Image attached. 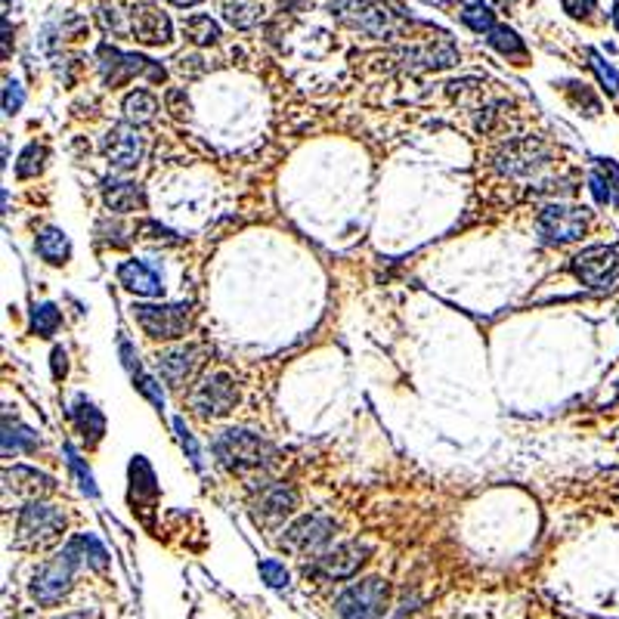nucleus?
<instances>
[{"label":"nucleus","mask_w":619,"mask_h":619,"mask_svg":"<svg viewBox=\"0 0 619 619\" xmlns=\"http://www.w3.org/2000/svg\"><path fill=\"white\" fill-rule=\"evenodd\" d=\"M81 555H84L81 539H72L56 557H50L35 573V580H31V598L38 604H44V607H53V604L63 601L72 589V580H75V567L81 564Z\"/></svg>","instance_id":"obj_1"},{"label":"nucleus","mask_w":619,"mask_h":619,"mask_svg":"<svg viewBox=\"0 0 619 619\" xmlns=\"http://www.w3.org/2000/svg\"><path fill=\"white\" fill-rule=\"evenodd\" d=\"M214 453L233 474H248V471H258L273 462L270 443L260 440L258 434H248V430H224L214 440Z\"/></svg>","instance_id":"obj_2"},{"label":"nucleus","mask_w":619,"mask_h":619,"mask_svg":"<svg viewBox=\"0 0 619 619\" xmlns=\"http://www.w3.org/2000/svg\"><path fill=\"white\" fill-rule=\"evenodd\" d=\"M65 530V514L53 505L31 499L19 514V527H16V542L25 545V548H40V545H50L63 536Z\"/></svg>","instance_id":"obj_3"},{"label":"nucleus","mask_w":619,"mask_h":619,"mask_svg":"<svg viewBox=\"0 0 619 619\" xmlns=\"http://www.w3.org/2000/svg\"><path fill=\"white\" fill-rule=\"evenodd\" d=\"M190 304H133V319L149 338L177 341L190 328Z\"/></svg>","instance_id":"obj_4"},{"label":"nucleus","mask_w":619,"mask_h":619,"mask_svg":"<svg viewBox=\"0 0 619 619\" xmlns=\"http://www.w3.org/2000/svg\"><path fill=\"white\" fill-rule=\"evenodd\" d=\"M539 235L551 245H570V242L582 239L589 230V211L580 205H548L542 208L539 220Z\"/></svg>","instance_id":"obj_5"},{"label":"nucleus","mask_w":619,"mask_h":619,"mask_svg":"<svg viewBox=\"0 0 619 619\" xmlns=\"http://www.w3.org/2000/svg\"><path fill=\"white\" fill-rule=\"evenodd\" d=\"M573 276L585 288H610L619 276V248L614 245H591L582 248L573 258Z\"/></svg>","instance_id":"obj_6"},{"label":"nucleus","mask_w":619,"mask_h":619,"mask_svg":"<svg viewBox=\"0 0 619 619\" xmlns=\"http://www.w3.org/2000/svg\"><path fill=\"white\" fill-rule=\"evenodd\" d=\"M387 607V582L372 576L350 585L344 595L338 598V614L341 619H381Z\"/></svg>","instance_id":"obj_7"},{"label":"nucleus","mask_w":619,"mask_h":619,"mask_svg":"<svg viewBox=\"0 0 619 619\" xmlns=\"http://www.w3.org/2000/svg\"><path fill=\"white\" fill-rule=\"evenodd\" d=\"M239 403V390H235L233 378L224 372H214L208 378H201V385L192 390V409L201 419H224L233 412V406Z\"/></svg>","instance_id":"obj_8"},{"label":"nucleus","mask_w":619,"mask_h":619,"mask_svg":"<svg viewBox=\"0 0 619 619\" xmlns=\"http://www.w3.org/2000/svg\"><path fill=\"white\" fill-rule=\"evenodd\" d=\"M99 59H103V75L109 87H121L127 84L133 75H146L149 81H165V69L161 65H152V59L140 56V53H121L115 47H103L99 50Z\"/></svg>","instance_id":"obj_9"},{"label":"nucleus","mask_w":619,"mask_h":619,"mask_svg":"<svg viewBox=\"0 0 619 619\" xmlns=\"http://www.w3.org/2000/svg\"><path fill=\"white\" fill-rule=\"evenodd\" d=\"M335 536V521L326 514H307L301 521H294L292 527L282 536V548L298 551V555H310V551H319L322 545Z\"/></svg>","instance_id":"obj_10"},{"label":"nucleus","mask_w":619,"mask_h":619,"mask_svg":"<svg viewBox=\"0 0 619 619\" xmlns=\"http://www.w3.org/2000/svg\"><path fill=\"white\" fill-rule=\"evenodd\" d=\"M366 555H369L366 542H341V545H335V548L322 551V555L316 557L313 567L319 570L326 580H350V576L366 564Z\"/></svg>","instance_id":"obj_11"},{"label":"nucleus","mask_w":619,"mask_h":619,"mask_svg":"<svg viewBox=\"0 0 619 619\" xmlns=\"http://www.w3.org/2000/svg\"><path fill=\"white\" fill-rule=\"evenodd\" d=\"M103 155L109 161V167L115 171H133L143 158V140L133 127L127 124H115L109 133L103 137Z\"/></svg>","instance_id":"obj_12"},{"label":"nucleus","mask_w":619,"mask_h":619,"mask_svg":"<svg viewBox=\"0 0 619 619\" xmlns=\"http://www.w3.org/2000/svg\"><path fill=\"white\" fill-rule=\"evenodd\" d=\"M201 353H205V350L195 344L165 350V353L158 356V372H161V378L167 381V387L180 390L183 385H190L201 366Z\"/></svg>","instance_id":"obj_13"},{"label":"nucleus","mask_w":619,"mask_h":619,"mask_svg":"<svg viewBox=\"0 0 619 619\" xmlns=\"http://www.w3.org/2000/svg\"><path fill=\"white\" fill-rule=\"evenodd\" d=\"M131 35L137 38L140 44L165 47V44H171L174 29H171V19H167L165 13H158L149 4H143V6H133L131 10Z\"/></svg>","instance_id":"obj_14"},{"label":"nucleus","mask_w":619,"mask_h":619,"mask_svg":"<svg viewBox=\"0 0 619 619\" xmlns=\"http://www.w3.org/2000/svg\"><path fill=\"white\" fill-rule=\"evenodd\" d=\"M298 508V489L292 487H267L260 493V499L254 502V521L264 523V527H276V523L285 521L292 511Z\"/></svg>","instance_id":"obj_15"},{"label":"nucleus","mask_w":619,"mask_h":619,"mask_svg":"<svg viewBox=\"0 0 619 619\" xmlns=\"http://www.w3.org/2000/svg\"><path fill=\"white\" fill-rule=\"evenodd\" d=\"M545 161V149L536 140H521V143H511L508 149L499 155V171L508 177H521V174H533Z\"/></svg>","instance_id":"obj_16"},{"label":"nucleus","mask_w":619,"mask_h":619,"mask_svg":"<svg viewBox=\"0 0 619 619\" xmlns=\"http://www.w3.org/2000/svg\"><path fill=\"white\" fill-rule=\"evenodd\" d=\"M118 282L127 288L131 294H140V298H158L161 294V279L152 267H146L143 260H124L118 267Z\"/></svg>","instance_id":"obj_17"},{"label":"nucleus","mask_w":619,"mask_h":619,"mask_svg":"<svg viewBox=\"0 0 619 619\" xmlns=\"http://www.w3.org/2000/svg\"><path fill=\"white\" fill-rule=\"evenodd\" d=\"M4 480L6 487L29 496V499H44V496H50L56 489V480L50 474H40L38 468H25V464H16L13 471H6Z\"/></svg>","instance_id":"obj_18"},{"label":"nucleus","mask_w":619,"mask_h":619,"mask_svg":"<svg viewBox=\"0 0 619 619\" xmlns=\"http://www.w3.org/2000/svg\"><path fill=\"white\" fill-rule=\"evenodd\" d=\"M103 199H106V208H109V211H118V214L140 211V208L146 205L143 190H140L137 183H124V180H109L103 190Z\"/></svg>","instance_id":"obj_19"},{"label":"nucleus","mask_w":619,"mask_h":619,"mask_svg":"<svg viewBox=\"0 0 619 619\" xmlns=\"http://www.w3.org/2000/svg\"><path fill=\"white\" fill-rule=\"evenodd\" d=\"M35 251H38L40 260H47V264L63 267L65 260L72 258V242H69V235H65L63 230H56V226H47V230L38 233Z\"/></svg>","instance_id":"obj_20"},{"label":"nucleus","mask_w":619,"mask_h":619,"mask_svg":"<svg viewBox=\"0 0 619 619\" xmlns=\"http://www.w3.org/2000/svg\"><path fill=\"white\" fill-rule=\"evenodd\" d=\"M455 59H459V53H455V47L449 44V40H440V44L419 47V50L406 53V65H412V69H449Z\"/></svg>","instance_id":"obj_21"},{"label":"nucleus","mask_w":619,"mask_h":619,"mask_svg":"<svg viewBox=\"0 0 619 619\" xmlns=\"http://www.w3.org/2000/svg\"><path fill=\"white\" fill-rule=\"evenodd\" d=\"M121 109H124V118L127 124H149V121L155 118V112H158V99H155V93L149 90H131L124 97V103H121Z\"/></svg>","instance_id":"obj_22"},{"label":"nucleus","mask_w":619,"mask_h":619,"mask_svg":"<svg viewBox=\"0 0 619 619\" xmlns=\"http://www.w3.org/2000/svg\"><path fill=\"white\" fill-rule=\"evenodd\" d=\"M38 446H40V440H38L35 430L19 425V421L4 419V455L6 459H10V455H19V453H35Z\"/></svg>","instance_id":"obj_23"},{"label":"nucleus","mask_w":619,"mask_h":619,"mask_svg":"<svg viewBox=\"0 0 619 619\" xmlns=\"http://www.w3.org/2000/svg\"><path fill=\"white\" fill-rule=\"evenodd\" d=\"M72 419H75V425L81 430V437L90 443H97L99 437L106 434V419L99 415V409L93 406V403H87L84 396H78L75 409H72Z\"/></svg>","instance_id":"obj_24"},{"label":"nucleus","mask_w":619,"mask_h":619,"mask_svg":"<svg viewBox=\"0 0 619 619\" xmlns=\"http://www.w3.org/2000/svg\"><path fill=\"white\" fill-rule=\"evenodd\" d=\"M260 16H264V10L251 0H226L224 4V19L235 29H251L260 22Z\"/></svg>","instance_id":"obj_25"},{"label":"nucleus","mask_w":619,"mask_h":619,"mask_svg":"<svg viewBox=\"0 0 619 619\" xmlns=\"http://www.w3.org/2000/svg\"><path fill=\"white\" fill-rule=\"evenodd\" d=\"M59 326H63V313L56 310V304H38L31 310V332L40 338H53Z\"/></svg>","instance_id":"obj_26"},{"label":"nucleus","mask_w":619,"mask_h":619,"mask_svg":"<svg viewBox=\"0 0 619 619\" xmlns=\"http://www.w3.org/2000/svg\"><path fill=\"white\" fill-rule=\"evenodd\" d=\"M183 31H186V38H190L195 47L217 44V38H220V29H217V22H214L211 16H192V19H186Z\"/></svg>","instance_id":"obj_27"},{"label":"nucleus","mask_w":619,"mask_h":619,"mask_svg":"<svg viewBox=\"0 0 619 619\" xmlns=\"http://www.w3.org/2000/svg\"><path fill=\"white\" fill-rule=\"evenodd\" d=\"M462 19H464V25H468L471 31H480V35H489V31L496 29V16L489 13V6L483 4V0H477V4H471V6H464Z\"/></svg>","instance_id":"obj_28"},{"label":"nucleus","mask_w":619,"mask_h":619,"mask_svg":"<svg viewBox=\"0 0 619 619\" xmlns=\"http://www.w3.org/2000/svg\"><path fill=\"white\" fill-rule=\"evenodd\" d=\"M487 40H489V47H493V50L505 53V56H523V53H527V50H523V40L517 38L511 29H505V25H496V29L487 35Z\"/></svg>","instance_id":"obj_29"},{"label":"nucleus","mask_w":619,"mask_h":619,"mask_svg":"<svg viewBox=\"0 0 619 619\" xmlns=\"http://www.w3.org/2000/svg\"><path fill=\"white\" fill-rule=\"evenodd\" d=\"M44 158H47V149L38 143L25 146V152L19 155V165H16V177L29 180V177H38L44 171Z\"/></svg>","instance_id":"obj_30"},{"label":"nucleus","mask_w":619,"mask_h":619,"mask_svg":"<svg viewBox=\"0 0 619 619\" xmlns=\"http://www.w3.org/2000/svg\"><path fill=\"white\" fill-rule=\"evenodd\" d=\"M589 59H591V69L598 72V81L604 84V90H607L610 97H619V75H616L614 65H607L598 53H591V50H589Z\"/></svg>","instance_id":"obj_31"},{"label":"nucleus","mask_w":619,"mask_h":619,"mask_svg":"<svg viewBox=\"0 0 619 619\" xmlns=\"http://www.w3.org/2000/svg\"><path fill=\"white\" fill-rule=\"evenodd\" d=\"M131 483H133V489H143V493L155 496V474L149 464H146L143 455H137V459L131 462Z\"/></svg>","instance_id":"obj_32"},{"label":"nucleus","mask_w":619,"mask_h":619,"mask_svg":"<svg viewBox=\"0 0 619 619\" xmlns=\"http://www.w3.org/2000/svg\"><path fill=\"white\" fill-rule=\"evenodd\" d=\"M65 459H69V468L75 471V477L81 480V489H84V493L90 496V499H97V483H93V474L84 468V462L78 459V453H75L72 446H65Z\"/></svg>","instance_id":"obj_33"},{"label":"nucleus","mask_w":619,"mask_h":619,"mask_svg":"<svg viewBox=\"0 0 619 619\" xmlns=\"http://www.w3.org/2000/svg\"><path fill=\"white\" fill-rule=\"evenodd\" d=\"M133 385L140 387V394H143L155 409H165V394H161V385L152 378V375L137 372V375H133Z\"/></svg>","instance_id":"obj_34"},{"label":"nucleus","mask_w":619,"mask_h":619,"mask_svg":"<svg viewBox=\"0 0 619 619\" xmlns=\"http://www.w3.org/2000/svg\"><path fill=\"white\" fill-rule=\"evenodd\" d=\"M174 430H177V437H180V446H183V453L190 455L192 468H195V471H201V468H205V464H201V453H199V446H195L192 434H190V430H186L183 419H174Z\"/></svg>","instance_id":"obj_35"},{"label":"nucleus","mask_w":619,"mask_h":619,"mask_svg":"<svg viewBox=\"0 0 619 619\" xmlns=\"http://www.w3.org/2000/svg\"><path fill=\"white\" fill-rule=\"evenodd\" d=\"M260 576H264V582L270 585V589H285L288 585V570H285V564H279V561L260 564Z\"/></svg>","instance_id":"obj_36"},{"label":"nucleus","mask_w":619,"mask_h":619,"mask_svg":"<svg viewBox=\"0 0 619 619\" xmlns=\"http://www.w3.org/2000/svg\"><path fill=\"white\" fill-rule=\"evenodd\" d=\"M22 87H19V81H6L4 84V112L6 115H16L19 109H22Z\"/></svg>","instance_id":"obj_37"},{"label":"nucleus","mask_w":619,"mask_h":619,"mask_svg":"<svg viewBox=\"0 0 619 619\" xmlns=\"http://www.w3.org/2000/svg\"><path fill=\"white\" fill-rule=\"evenodd\" d=\"M137 233H140V239H146V242H167V245H174V242H177V235L167 230V226L149 224V220H146V224H140Z\"/></svg>","instance_id":"obj_38"},{"label":"nucleus","mask_w":619,"mask_h":619,"mask_svg":"<svg viewBox=\"0 0 619 619\" xmlns=\"http://www.w3.org/2000/svg\"><path fill=\"white\" fill-rule=\"evenodd\" d=\"M589 190H591V195H595L598 205H614V195H610V186H607V180H604L601 171H591Z\"/></svg>","instance_id":"obj_39"},{"label":"nucleus","mask_w":619,"mask_h":619,"mask_svg":"<svg viewBox=\"0 0 619 619\" xmlns=\"http://www.w3.org/2000/svg\"><path fill=\"white\" fill-rule=\"evenodd\" d=\"M564 13L573 19H589L598 10V0H561Z\"/></svg>","instance_id":"obj_40"},{"label":"nucleus","mask_w":619,"mask_h":619,"mask_svg":"<svg viewBox=\"0 0 619 619\" xmlns=\"http://www.w3.org/2000/svg\"><path fill=\"white\" fill-rule=\"evenodd\" d=\"M598 171H601L604 180H607L610 195H614V205H619V165H616V161H601V165H598Z\"/></svg>","instance_id":"obj_41"},{"label":"nucleus","mask_w":619,"mask_h":619,"mask_svg":"<svg viewBox=\"0 0 619 619\" xmlns=\"http://www.w3.org/2000/svg\"><path fill=\"white\" fill-rule=\"evenodd\" d=\"M167 109L174 115H190V99H186V90H167Z\"/></svg>","instance_id":"obj_42"},{"label":"nucleus","mask_w":619,"mask_h":619,"mask_svg":"<svg viewBox=\"0 0 619 619\" xmlns=\"http://www.w3.org/2000/svg\"><path fill=\"white\" fill-rule=\"evenodd\" d=\"M118 350H121V356H124V366H127V372H131V375H137V372H140V360H137V353H133L131 341H127V338H121Z\"/></svg>","instance_id":"obj_43"},{"label":"nucleus","mask_w":619,"mask_h":619,"mask_svg":"<svg viewBox=\"0 0 619 619\" xmlns=\"http://www.w3.org/2000/svg\"><path fill=\"white\" fill-rule=\"evenodd\" d=\"M195 63H201L199 56H180L177 59V72L180 75H201L205 72V65H195Z\"/></svg>","instance_id":"obj_44"},{"label":"nucleus","mask_w":619,"mask_h":619,"mask_svg":"<svg viewBox=\"0 0 619 619\" xmlns=\"http://www.w3.org/2000/svg\"><path fill=\"white\" fill-rule=\"evenodd\" d=\"M65 372H69V353H65L63 347H56V350H53V375H56V378H63Z\"/></svg>","instance_id":"obj_45"},{"label":"nucleus","mask_w":619,"mask_h":619,"mask_svg":"<svg viewBox=\"0 0 619 619\" xmlns=\"http://www.w3.org/2000/svg\"><path fill=\"white\" fill-rule=\"evenodd\" d=\"M174 6H195V4H201V0H171Z\"/></svg>","instance_id":"obj_46"},{"label":"nucleus","mask_w":619,"mask_h":619,"mask_svg":"<svg viewBox=\"0 0 619 619\" xmlns=\"http://www.w3.org/2000/svg\"><path fill=\"white\" fill-rule=\"evenodd\" d=\"M614 29L619 31V4L614 6Z\"/></svg>","instance_id":"obj_47"},{"label":"nucleus","mask_w":619,"mask_h":619,"mask_svg":"<svg viewBox=\"0 0 619 619\" xmlns=\"http://www.w3.org/2000/svg\"><path fill=\"white\" fill-rule=\"evenodd\" d=\"M63 619H87V614H65Z\"/></svg>","instance_id":"obj_48"}]
</instances>
